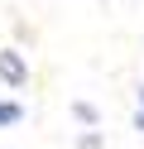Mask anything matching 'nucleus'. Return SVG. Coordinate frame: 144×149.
Returning <instances> with one entry per match:
<instances>
[{"label": "nucleus", "instance_id": "4", "mask_svg": "<svg viewBox=\"0 0 144 149\" xmlns=\"http://www.w3.org/2000/svg\"><path fill=\"white\" fill-rule=\"evenodd\" d=\"M77 149H101V135H96V130H86V135L77 139Z\"/></svg>", "mask_w": 144, "mask_h": 149}, {"label": "nucleus", "instance_id": "6", "mask_svg": "<svg viewBox=\"0 0 144 149\" xmlns=\"http://www.w3.org/2000/svg\"><path fill=\"white\" fill-rule=\"evenodd\" d=\"M139 111H144V87H139Z\"/></svg>", "mask_w": 144, "mask_h": 149}, {"label": "nucleus", "instance_id": "3", "mask_svg": "<svg viewBox=\"0 0 144 149\" xmlns=\"http://www.w3.org/2000/svg\"><path fill=\"white\" fill-rule=\"evenodd\" d=\"M72 116L82 120V125H91V130H96V106H91V101H72Z\"/></svg>", "mask_w": 144, "mask_h": 149}, {"label": "nucleus", "instance_id": "2", "mask_svg": "<svg viewBox=\"0 0 144 149\" xmlns=\"http://www.w3.org/2000/svg\"><path fill=\"white\" fill-rule=\"evenodd\" d=\"M24 120V106L19 101H0V125H19Z\"/></svg>", "mask_w": 144, "mask_h": 149}, {"label": "nucleus", "instance_id": "5", "mask_svg": "<svg viewBox=\"0 0 144 149\" xmlns=\"http://www.w3.org/2000/svg\"><path fill=\"white\" fill-rule=\"evenodd\" d=\"M134 130H144V111H134Z\"/></svg>", "mask_w": 144, "mask_h": 149}, {"label": "nucleus", "instance_id": "1", "mask_svg": "<svg viewBox=\"0 0 144 149\" xmlns=\"http://www.w3.org/2000/svg\"><path fill=\"white\" fill-rule=\"evenodd\" d=\"M0 82L5 87H24L29 82V63L19 48H0Z\"/></svg>", "mask_w": 144, "mask_h": 149}]
</instances>
